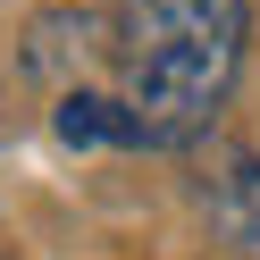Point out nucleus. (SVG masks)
I'll return each mask as SVG.
<instances>
[{
    "instance_id": "obj_1",
    "label": "nucleus",
    "mask_w": 260,
    "mask_h": 260,
    "mask_svg": "<svg viewBox=\"0 0 260 260\" xmlns=\"http://www.w3.org/2000/svg\"><path fill=\"white\" fill-rule=\"evenodd\" d=\"M243 42H252L243 0H118L126 109H135L143 143L176 151V143L210 135V118L235 92Z\"/></svg>"
},
{
    "instance_id": "obj_2",
    "label": "nucleus",
    "mask_w": 260,
    "mask_h": 260,
    "mask_svg": "<svg viewBox=\"0 0 260 260\" xmlns=\"http://www.w3.org/2000/svg\"><path fill=\"white\" fill-rule=\"evenodd\" d=\"M202 210H210V235L235 260H260V159H226L202 185Z\"/></svg>"
},
{
    "instance_id": "obj_3",
    "label": "nucleus",
    "mask_w": 260,
    "mask_h": 260,
    "mask_svg": "<svg viewBox=\"0 0 260 260\" xmlns=\"http://www.w3.org/2000/svg\"><path fill=\"white\" fill-rule=\"evenodd\" d=\"M59 143H76V151H92V143H143V126L109 92H59Z\"/></svg>"
}]
</instances>
